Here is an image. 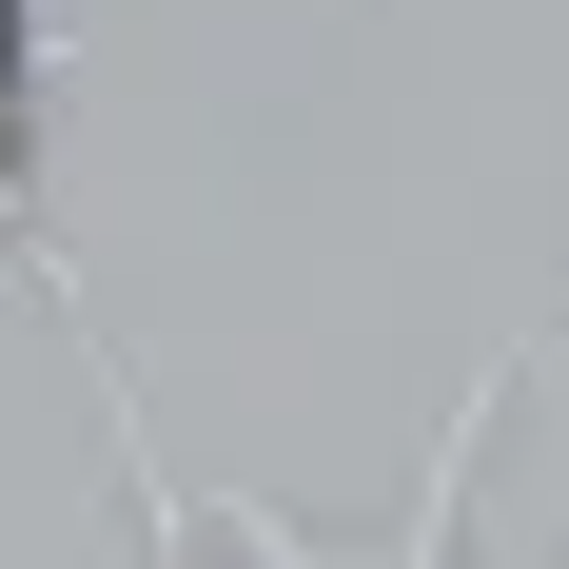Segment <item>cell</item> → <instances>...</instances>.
Wrapping results in <instances>:
<instances>
[{"instance_id": "6da1fadb", "label": "cell", "mask_w": 569, "mask_h": 569, "mask_svg": "<svg viewBox=\"0 0 569 569\" xmlns=\"http://www.w3.org/2000/svg\"><path fill=\"white\" fill-rule=\"evenodd\" d=\"M0 276L79 295V256L40 236V0H0Z\"/></svg>"}]
</instances>
